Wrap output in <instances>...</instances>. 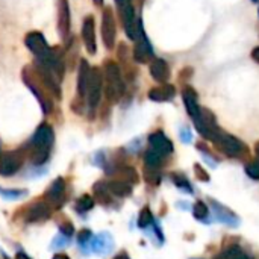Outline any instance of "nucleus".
Wrapping results in <instances>:
<instances>
[{
	"label": "nucleus",
	"mask_w": 259,
	"mask_h": 259,
	"mask_svg": "<svg viewBox=\"0 0 259 259\" xmlns=\"http://www.w3.org/2000/svg\"><path fill=\"white\" fill-rule=\"evenodd\" d=\"M53 141H55V134H53L52 126L47 123H41L36 127L32 138L29 140V143L26 144L27 156L33 165L39 167L47 162Z\"/></svg>",
	"instance_id": "1"
},
{
	"label": "nucleus",
	"mask_w": 259,
	"mask_h": 259,
	"mask_svg": "<svg viewBox=\"0 0 259 259\" xmlns=\"http://www.w3.org/2000/svg\"><path fill=\"white\" fill-rule=\"evenodd\" d=\"M102 73H103V90L106 99L112 103H117L124 94V82L121 77L120 67L112 61H106Z\"/></svg>",
	"instance_id": "2"
},
{
	"label": "nucleus",
	"mask_w": 259,
	"mask_h": 259,
	"mask_svg": "<svg viewBox=\"0 0 259 259\" xmlns=\"http://www.w3.org/2000/svg\"><path fill=\"white\" fill-rule=\"evenodd\" d=\"M23 82L27 85V88L33 93V96L38 99L39 105H41V109L44 114H50L52 109H53V102H52V96L49 94V91L41 85V82L38 80L35 71H33V67L29 65L26 68H23Z\"/></svg>",
	"instance_id": "3"
},
{
	"label": "nucleus",
	"mask_w": 259,
	"mask_h": 259,
	"mask_svg": "<svg viewBox=\"0 0 259 259\" xmlns=\"http://www.w3.org/2000/svg\"><path fill=\"white\" fill-rule=\"evenodd\" d=\"M225 155L231 156V158H243V155L246 153V146L243 141H240L238 138L223 132L222 129H219L215 132V135L211 140Z\"/></svg>",
	"instance_id": "4"
},
{
	"label": "nucleus",
	"mask_w": 259,
	"mask_h": 259,
	"mask_svg": "<svg viewBox=\"0 0 259 259\" xmlns=\"http://www.w3.org/2000/svg\"><path fill=\"white\" fill-rule=\"evenodd\" d=\"M67 185H65V179L64 178H56L50 187L46 190V193L42 194V200L53 209V211H59L67 199Z\"/></svg>",
	"instance_id": "5"
},
{
	"label": "nucleus",
	"mask_w": 259,
	"mask_h": 259,
	"mask_svg": "<svg viewBox=\"0 0 259 259\" xmlns=\"http://www.w3.org/2000/svg\"><path fill=\"white\" fill-rule=\"evenodd\" d=\"M102 93H103V73L100 68H91L88 90H87V103L91 112H94L96 108L99 106Z\"/></svg>",
	"instance_id": "6"
},
{
	"label": "nucleus",
	"mask_w": 259,
	"mask_h": 259,
	"mask_svg": "<svg viewBox=\"0 0 259 259\" xmlns=\"http://www.w3.org/2000/svg\"><path fill=\"white\" fill-rule=\"evenodd\" d=\"M52 211L53 209L44 200H35L23 208L21 217L26 223H42L50 219Z\"/></svg>",
	"instance_id": "7"
},
{
	"label": "nucleus",
	"mask_w": 259,
	"mask_h": 259,
	"mask_svg": "<svg viewBox=\"0 0 259 259\" xmlns=\"http://www.w3.org/2000/svg\"><path fill=\"white\" fill-rule=\"evenodd\" d=\"M134 59L137 62H149L153 58V49L152 44L147 39V35L143 29V23L140 20V26H138V36L135 39V47H134V53H132Z\"/></svg>",
	"instance_id": "8"
},
{
	"label": "nucleus",
	"mask_w": 259,
	"mask_h": 259,
	"mask_svg": "<svg viewBox=\"0 0 259 259\" xmlns=\"http://www.w3.org/2000/svg\"><path fill=\"white\" fill-rule=\"evenodd\" d=\"M24 156L20 150H11L0 155V175L8 178L15 175L23 165Z\"/></svg>",
	"instance_id": "9"
},
{
	"label": "nucleus",
	"mask_w": 259,
	"mask_h": 259,
	"mask_svg": "<svg viewBox=\"0 0 259 259\" xmlns=\"http://www.w3.org/2000/svg\"><path fill=\"white\" fill-rule=\"evenodd\" d=\"M115 35H117V26H115L112 9L105 8L102 12V39L106 49H114Z\"/></svg>",
	"instance_id": "10"
},
{
	"label": "nucleus",
	"mask_w": 259,
	"mask_h": 259,
	"mask_svg": "<svg viewBox=\"0 0 259 259\" xmlns=\"http://www.w3.org/2000/svg\"><path fill=\"white\" fill-rule=\"evenodd\" d=\"M114 247H115V243L109 232H100L97 235H93V240L90 243L91 252L99 256H106L108 253L114 250Z\"/></svg>",
	"instance_id": "11"
},
{
	"label": "nucleus",
	"mask_w": 259,
	"mask_h": 259,
	"mask_svg": "<svg viewBox=\"0 0 259 259\" xmlns=\"http://www.w3.org/2000/svg\"><path fill=\"white\" fill-rule=\"evenodd\" d=\"M82 41L90 55H96L97 42H96V23L93 15H87L82 23Z\"/></svg>",
	"instance_id": "12"
},
{
	"label": "nucleus",
	"mask_w": 259,
	"mask_h": 259,
	"mask_svg": "<svg viewBox=\"0 0 259 259\" xmlns=\"http://www.w3.org/2000/svg\"><path fill=\"white\" fill-rule=\"evenodd\" d=\"M211 209L212 214L215 217V220H219L223 225H228L231 228H238L240 226V219L237 217V214H234L229 208L223 206L222 203H219L215 199H211Z\"/></svg>",
	"instance_id": "13"
},
{
	"label": "nucleus",
	"mask_w": 259,
	"mask_h": 259,
	"mask_svg": "<svg viewBox=\"0 0 259 259\" xmlns=\"http://www.w3.org/2000/svg\"><path fill=\"white\" fill-rule=\"evenodd\" d=\"M58 33L62 39L70 36V5L68 0H59L58 3Z\"/></svg>",
	"instance_id": "14"
},
{
	"label": "nucleus",
	"mask_w": 259,
	"mask_h": 259,
	"mask_svg": "<svg viewBox=\"0 0 259 259\" xmlns=\"http://www.w3.org/2000/svg\"><path fill=\"white\" fill-rule=\"evenodd\" d=\"M149 144H150V149H153L155 152H158L159 155L162 156H168L173 153V143L164 135V132L158 131V132H153L150 134L149 137Z\"/></svg>",
	"instance_id": "15"
},
{
	"label": "nucleus",
	"mask_w": 259,
	"mask_h": 259,
	"mask_svg": "<svg viewBox=\"0 0 259 259\" xmlns=\"http://www.w3.org/2000/svg\"><path fill=\"white\" fill-rule=\"evenodd\" d=\"M90 71L91 67L87 61H80L79 64V71H77V99L85 102L87 97V90H88V82H90Z\"/></svg>",
	"instance_id": "16"
},
{
	"label": "nucleus",
	"mask_w": 259,
	"mask_h": 259,
	"mask_svg": "<svg viewBox=\"0 0 259 259\" xmlns=\"http://www.w3.org/2000/svg\"><path fill=\"white\" fill-rule=\"evenodd\" d=\"M182 99H184V103H185V108H187V112L190 114V117L193 120L196 117H199L202 108L197 103V93L191 87H185L182 91Z\"/></svg>",
	"instance_id": "17"
},
{
	"label": "nucleus",
	"mask_w": 259,
	"mask_h": 259,
	"mask_svg": "<svg viewBox=\"0 0 259 259\" xmlns=\"http://www.w3.org/2000/svg\"><path fill=\"white\" fill-rule=\"evenodd\" d=\"M176 94V88L170 83H162L161 87L152 88L149 91V99L153 102H170Z\"/></svg>",
	"instance_id": "18"
},
{
	"label": "nucleus",
	"mask_w": 259,
	"mask_h": 259,
	"mask_svg": "<svg viewBox=\"0 0 259 259\" xmlns=\"http://www.w3.org/2000/svg\"><path fill=\"white\" fill-rule=\"evenodd\" d=\"M93 191H94V199L103 205L105 208H111L112 203H114V196L111 194V191L108 190V185L105 181H99L94 184L93 187Z\"/></svg>",
	"instance_id": "19"
},
{
	"label": "nucleus",
	"mask_w": 259,
	"mask_h": 259,
	"mask_svg": "<svg viewBox=\"0 0 259 259\" xmlns=\"http://www.w3.org/2000/svg\"><path fill=\"white\" fill-rule=\"evenodd\" d=\"M150 74L156 82L165 83L170 77L168 64L164 59H153V62L150 64Z\"/></svg>",
	"instance_id": "20"
},
{
	"label": "nucleus",
	"mask_w": 259,
	"mask_h": 259,
	"mask_svg": "<svg viewBox=\"0 0 259 259\" xmlns=\"http://www.w3.org/2000/svg\"><path fill=\"white\" fill-rule=\"evenodd\" d=\"M108 185V190L111 191V194L114 197H118V199H124V197H129L132 194V185L124 182V181H120V179H112L109 182H106Z\"/></svg>",
	"instance_id": "21"
},
{
	"label": "nucleus",
	"mask_w": 259,
	"mask_h": 259,
	"mask_svg": "<svg viewBox=\"0 0 259 259\" xmlns=\"http://www.w3.org/2000/svg\"><path fill=\"white\" fill-rule=\"evenodd\" d=\"M111 173L120 176V181H124L131 185L138 182V173L135 171V168H132L129 165H117V168H114V171H111Z\"/></svg>",
	"instance_id": "22"
},
{
	"label": "nucleus",
	"mask_w": 259,
	"mask_h": 259,
	"mask_svg": "<svg viewBox=\"0 0 259 259\" xmlns=\"http://www.w3.org/2000/svg\"><path fill=\"white\" fill-rule=\"evenodd\" d=\"M164 156L155 152L153 149H149L144 155V168L147 170H159L162 167Z\"/></svg>",
	"instance_id": "23"
},
{
	"label": "nucleus",
	"mask_w": 259,
	"mask_h": 259,
	"mask_svg": "<svg viewBox=\"0 0 259 259\" xmlns=\"http://www.w3.org/2000/svg\"><path fill=\"white\" fill-rule=\"evenodd\" d=\"M94 208V199L88 194L80 196L76 202H74V211L77 214H85L88 211H91Z\"/></svg>",
	"instance_id": "24"
},
{
	"label": "nucleus",
	"mask_w": 259,
	"mask_h": 259,
	"mask_svg": "<svg viewBox=\"0 0 259 259\" xmlns=\"http://www.w3.org/2000/svg\"><path fill=\"white\" fill-rule=\"evenodd\" d=\"M155 223V219H153V214L150 211L149 206H144L138 215V228L143 229V231H147L152 228V225Z\"/></svg>",
	"instance_id": "25"
},
{
	"label": "nucleus",
	"mask_w": 259,
	"mask_h": 259,
	"mask_svg": "<svg viewBox=\"0 0 259 259\" xmlns=\"http://www.w3.org/2000/svg\"><path fill=\"white\" fill-rule=\"evenodd\" d=\"M171 181H173V184H175L181 191H184V193H187V194H193V193H194L193 185L190 184V181H188L184 175H181V173H173V175H171Z\"/></svg>",
	"instance_id": "26"
},
{
	"label": "nucleus",
	"mask_w": 259,
	"mask_h": 259,
	"mask_svg": "<svg viewBox=\"0 0 259 259\" xmlns=\"http://www.w3.org/2000/svg\"><path fill=\"white\" fill-rule=\"evenodd\" d=\"M76 240H77V244H79V247L85 252V253H88L90 250V243H91V240H93V232L90 231V229H82L79 234H77V237H76Z\"/></svg>",
	"instance_id": "27"
},
{
	"label": "nucleus",
	"mask_w": 259,
	"mask_h": 259,
	"mask_svg": "<svg viewBox=\"0 0 259 259\" xmlns=\"http://www.w3.org/2000/svg\"><path fill=\"white\" fill-rule=\"evenodd\" d=\"M193 212H194V217L199 220V222H203V223H208V217H209V209L208 206L203 203V202H196L194 206H193Z\"/></svg>",
	"instance_id": "28"
},
{
	"label": "nucleus",
	"mask_w": 259,
	"mask_h": 259,
	"mask_svg": "<svg viewBox=\"0 0 259 259\" xmlns=\"http://www.w3.org/2000/svg\"><path fill=\"white\" fill-rule=\"evenodd\" d=\"M27 194L26 190H15V188H0V196L5 199V200H17V199H21Z\"/></svg>",
	"instance_id": "29"
},
{
	"label": "nucleus",
	"mask_w": 259,
	"mask_h": 259,
	"mask_svg": "<svg viewBox=\"0 0 259 259\" xmlns=\"http://www.w3.org/2000/svg\"><path fill=\"white\" fill-rule=\"evenodd\" d=\"M223 256L226 259H252L247 253L241 250L240 246H231L223 252Z\"/></svg>",
	"instance_id": "30"
},
{
	"label": "nucleus",
	"mask_w": 259,
	"mask_h": 259,
	"mask_svg": "<svg viewBox=\"0 0 259 259\" xmlns=\"http://www.w3.org/2000/svg\"><path fill=\"white\" fill-rule=\"evenodd\" d=\"M70 243H71V237H68V235H65V234L59 232V234L53 238V241H52V249H53V250L64 249V247H67Z\"/></svg>",
	"instance_id": "31"
},
{
	"label": "nucleus",
	"mask_w": 259,
	"mask_h": 259,
	"mask_svg": "<svg viewBox=\"0 0 259 259\" xmlns=\"http://www.w3.org/2000/svg\"><path fill=\"white\" fill-rule=\"evenodd\" d=\"M58 228H59V232H62V234H65V235H68V237L73 238V235H74V226L71 225V222H68L65 219L64 222H61L58 225Z\"/></svg>",
	"instance_id": "32"
},
{
	"label": "nucleus",
	"mask_w": 259,
	"mask_h": 259,
	"mask_svg": "<svg viewBox=\"0 0 259 259\" xmlns=\"http://www.w3.org/2000/svg\"><path fill=\"white\" fill-rule=\"evenodd\" d=\"M246 173L249 178L255 179V181H259V162H249L246 165Z\"/></svg>",
	"instance_id": "33"
},
{
	"label": "nucleus",
	"mask_w": 259,
	"mask_h": 259,
	"mask_svg": "<svg viewBox=\"0 0 259 259\" xmlns=\"http://www.w3.org/2000/svg\"><path fill=\"white\" fill-rule=\"evenodd\" d=\"M194 171H196V176H197V179H200V181H203V182H208L209 181V176H208V173L199 165V164H196L194 165Z\"/></svg>",
	"instance_id": "34"
},
{
	"label": "nucleus",
	"mask_w": 259,
	"mask_h": 259,
	"mask_svg": "<svg viewBox=\"0 0 259 259\" xmlns=\"http://www.w3.org/2000/svg\"><path fill=\"white\" fill-rule=\"evenodd\" d=\"M181 140H182L184 143H190V141L193 140V135H191V132H190L188 127H182V129H181Z\"/></svg>",
	"instance_id": "35"
},
{
	"label": "nucleus",
	"mask_w": 259,
	"mask_h": 259,
	"mask_svg": "<svg viewBox=\"0 0 259 259\" xmlns=\"http://www.w3.org/2000/svg\"><path fill=\"white\" fill-rule=\"evenodd\" d=\"M115 3H117L118 9H121V8H124V6L131 5V3H132V0H115Z\"/></svg>",
	"instance_id": "36"
},
{
	"label": "nucleus",
	"mask_w": 259,
	"mask_h": 259,
	"mask_svg": "<svg viewBox=\"0 0 259 259\" xmlns=\"http://www.w3.org/2000/svg\"><path fill=\"white\" fill-rule=\"evenodd\" d=\"M15 259H32L29 255H26L24 252H17L15 253Z\"/></svg>",
	"instance_id": "37"
},
{
	"label": "nucleus",
	"mask_w": 259,
	"mask_h": 259,
	"mask_svg": "<svg viewBox=\"0 0 259 259\" xmlns=\"http://www.w3.org/2000/svg\"><path fill=\"white\" fill-rule=\"evenodd\" d=\"M252 58H253V59H255V61L259 64V47H255V49H253V52H252Z\"/></svg>",
	"instance_id": "38"
},
{
	"label": "nucleus",
	"mask_w": 259,
	"mask_h": 259,
	"mask_svg": "<svg viewBox=\"0 0 259 259\" xmlns=\"http://www.w3.org/2000/svg\"><path fill=\"white\" fill-rule=\"evenodd\" d=\"M112 259H131V258H129V255H127L126 252H121V253H118L117 256H114Z\"/></svg>",
	"instance_id": "39"
},
{
	"label": "nucleus",
	"mask_w": 259,
	"mask_h": 259,
	"mask_svg": "<svg viewBox=\"0 0 259 259\" xmlns=\"http://www.w3.org/2000/svg\"><path fill=\"white\" fill-rule=\"evenodd\" d=\"M52 259H70V258H68L65 253H56V255H55Z\"/></svg>",
	"instance_id": "40"
},
{
	"label": "nucleus",
	"mask_w": 259,
	"mask_h": 259,
	"mask_svg": "<svg viewBox=\"0 0 259 259\" xmlns=\"http://www.w3.org/2000/svg\"><path fill=\"white\" fill-rule=\"evenodd\" d=\"M93 2H94V5H96L97 8L103 6V0H93Z\"/></svg>",
	"instance_id": "41"
},
{
	"label": "nucleus",
	"mask_w": 259,
	"mask_h": 259,
	"mask_svg": "<svg viewBox=\"0 0 259 259\" xmlns=\"http://www.w3.org/2000/svg\"><path fill=\"white\" fill-rule=\"evenodd\" d=\"M255 153H256V159L259 162V143H256V147H255Z\"/></svg>",
	"instance_id": "42"
},
{
	"label": "nucleus",
	"mask_w": 259,
	"mask_h": 259,
	"mask_svg": "<svg viewBox=\"0 0 259 259\" xmlns=\"http://www.w3.org/2000/svg\"><path fill=\"white\" fill-rule=\"evenodd\" d=\"M215 259H225V258H223V255H220L219 258H215Z\"/></svg>",
	"instance_id": "43"
},
{
	"label": "nucleus",
	"mask_w": 259,
	"mask_h": 259,
	"mask_svg": "<svg viewBox=\"0 0 259 259\" xmlns=\"http://www.w3.org/2000/svg\"><path fill=\"white\" fill-rule=\"evenodd\" d=\"M253 2H258V0H253Z\"/></svg>",
	"instance_id": "44"
},
{
	"label": "nucleus",
	"mask_w": 259,
	"mask_h": 259,
	"mask_svg": "<svg viewBox=\"0 0 259 259\" xmlns=\"http://www.w3.org/2000/svg\"><path fill=\"white\" fill-rule=\"evenodd\" d=\"M0 155H2V153H0Z\"/></svg>",
	"instance_id": "45"
}]
</instances>
